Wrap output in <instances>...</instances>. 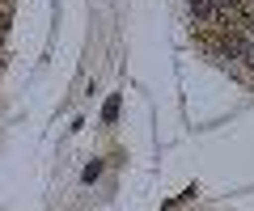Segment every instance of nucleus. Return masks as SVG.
<instances>
[{
    "label": "nucleus",
    "mask_w": 254,
    "mask_h": 211,
    "mask_svg": "<svg viewBox=\"0 0 254 211\" xmlns=\"http://www.w3.org/2000/svg\"><path fill=\"white\" fill-rule=\"evenodd\" d=\"M115 114H119V97H110L106 101V123H115Z\"/></svg>",
    "instance_id": "f257e3e1"
}]
</instances>
